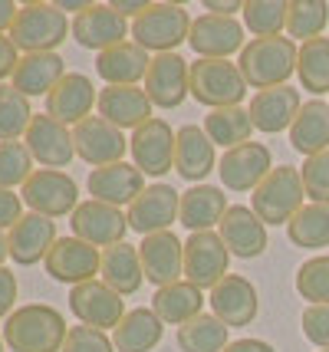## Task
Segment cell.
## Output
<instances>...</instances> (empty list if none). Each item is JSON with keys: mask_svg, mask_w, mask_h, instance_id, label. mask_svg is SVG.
Listing matches in <instances>:
<instances>
[{"mask_svg": "<svg viewBox=\"0 0 329 352\" xmlns=\"http://www.w3.org/2000/svg\"><path fill=\"white\" fill-rule=\"evenodd\" d=\"M66 333L63 313L49 303L16 307L3 320V342L14 352H63Z\"/></svg>", "mask_w": 329, "mask_h": 352, "instance_id": "1", "label": "cell"}, {"mask_svg": "<svg viewBox=\"0 0 329 352\" xmlns=\"http://www.w3.org/2000/svg\"><path fill=\"white\" fill-rule=\"evenodd\" d=\"M299 46L290 36H260L240 50L237 69L251 89H273L286 86V79L297 73Z\"/></svg>", "mask_w": 329, "mask_h": 352, "instance_id": "2", "label": "cell"}, {"mask_svg": "<svg viewBox=\"0 0 329 352\" xmlns=\"http://www.w3.org/2000/svg\"><path fill=\"white\" fill-rule=\"evenodd\" d=\"M191 16L181 3L158 0L148 3V10L132 20V43H139L145 53H174L181 43H188Z\"/></svg>", "mask_w": 329, "mask_h": 352, "instance_id": "3", "label": "cell"}, {"mask_svg": "<svg viewBox=\"0 0 329 352\" xmlns=\"http://www.w3.org/2000/svg\"><path fill=\"white\" fill-rule=\"evenodd\" d=\"M14 46L27 56V53H56V46L66 36H73V23L56 3H23L16 23L7 33Z\"/></svg>", "mask_w": 329, "mask_h": 352, "instance_id": "4", "label": "cell"}, {"mask_svg": "<svg viewBox=\"0 0 329 352\" xmlns=\"http://www.w3.org/2000/svg\"><path fill=\"white\" fill-rule=\"evenodd\" d=\"M303 198H306V188H303L299 168L277 165L257 184V191L251 195V208L264 224L277 228V224H290L297 217V211L303 208Z\"/></svg>", "mask_w": 329, "mask_h": 352, "instance_id": "5", "label": "cell"}, {"mask_svg": "<svg viewBox=\"0 0 329 352\" xmlns=\"http://www.w3.org/2000/svg\"><path fill=\"white\" fill-rule=\"evenodd\" d=\"M191 76V96L207 106L211 112L214 109H234L244 102L247 96V82L240 76L237 63L231 60H194L188 69Z\"/></svg>", "mask_w": 329, "mask_h": 352, "instance_id": "6", "label": "cell"}, {"mask_svg": "<svg viewBox=\"0 0 329 352\" xmlns=\"http://www.w3.org/2000/svg\"><path fill=\"white\" fill-rule=\"evenodd\" d=\"M20 198L30 208L33 214L43 217H73L79 208V184L56 168H36L30 175V182L20 188Z\"/></svg>", "mask_w": 329, "mask_h": 352, "instance_id": "7", "label": "cell"}, {"mask_svg": "<svg viewBox=\"0 0 329 352\" xmlns=\"http://www.w3.org/2000/svg\"><path fill=\"white\" fill-rule=\"evenodd\" d=\"M231 250L224 247L218 230H198L185 241V280L198 290H214L227 276Z\"/></svg>", "mask_w": 329, "mask_h": 352, "instance_id": "8", "label": "cell"}, {"mask_svg": "<svg viewBox=\"0 0 329 352\" xmlns=\"http://www.w3.org/2000/svg\"><path fill=\"white\" fill-rule=\"evenodd\" d=\"M69 309L82 326H93V329H115L122 316H126V300L119 293L106 287L102 280H86L79 287H69Z\"/></svg>", "mask_w": 329, "mask_h": 352, "instance_id": "9", "label": "cell"}, {"mask_svg": "<svg viewBox=\"0 0 329 352\" xmlns=\"http://www.w3.org/2000/svg\"><path fill=\"white\" fill-rule=\"evenodd\" d=\"M174 138H178V132H172V125L158 116L139 125L128 138V152L135 158V168L141 175H152V178L168 175L174 168Z\"/></svg>", "mask_w": 329, "mask_h": 352, "instance_id": "10", "label": "cell"}, {"mask_svg": "<svg viewBox=\"0 0 329 352\" xmlns=\"http://www.w3.org/2000/svg\"><path fill=\"white\" fill-rule=\"evenodd\" d=\"M69 228H73V237L106 250V247H115L126 241L128 214H122V208H112V204H102V201L89 198L73 211Z\"/></svg>", "mask_w": 329, "mask_h": 352, "instance_id": "11", "label": "cell"}, {"mask_svg": "<svg viewBox=\"0 0 329 352\" xmlns=\"http://www.w3.org/2000/svg\"><path fill=\"white\" fill-rule=\"evenodd\" d=\"M181 211V191L172 184H148L139 198L128 204V230H139L141 237H152L161 230H172Z\"/></svg>", "mask_w": 329, "mask_h": 352, "instance_id": "12", "label": "cell"}, {"mask_svg": "<svg viewBox=\"0 0 329 352\" xmlns=\"http://www.w3.org/2000/svg\"><path fill=\"white\" fill-rule=\"evenodd\" d=\"M73 145H76L79 158L86 165H93V168L115 165L128 152V138L122 135V129H115L112 122L99 119V116H89L79 125H73Z\"/></svg>", "mask_w": 329, "mask_h": 352, "instance_id": "13", "label": "cell"}, {"mask_svg": "<svg viewBox=\"0 0 329 352\" xmlns=\"http://www.w3.org/2000/svg\"><path fill=\"white\" fill-rule=\"evenodd\" d=\"M23 145L30 148L33 162H40L43 168L63 171V168H69V162L76 158L73 129L63 122H56V119L47 116V112L33 116L30 129H27V135H23Z\"/></svg>", "mask_w": 329, "mask_h": 352, "instance_id": "14", "label": "cell"}, {"mask_svg": "<svg viewBox=\"0 0 329 352\" xmlns=\"http://www.w3.org/2000/svg\"><path fill=\"white\" fill-rule=\"evenodd\" d=\"M273 171V158L264 142H244L231 152H224V158L218 162L220 184L227 191H257V184L264 182L266 175Z\"/></svg>", "mask_w": 329, "mask_h": 352, "instance_id": "15", "label": "cell"}, {"mask_svg": "<svg viewBox=\"0 0 329 352\" xmlns=\"http://www.w3.org/2000/svg\"><path fill=\"white\" fill-rule=\"evenodd\" d=\"M99 263H102V250L79 237H60L53 250L47 254V274L56 280V283H69V287H79L86 280H95L99 274Z\"/></svg>", "mask_w": 329, "mask_h": 352, "instance_id": "16", "label": "cell"}, {"mask_svg": "<svg viewBox=\"0 0 329 352\" xmlns=\"http://www.w3.org/2000/svg\"><path fill=\"white\" fill-rule=\"evenodd\" d=\"M191 50L198 53V60H227L231 53L244 50V27L234 16H214L201 14L198 20H191L188 33Z\"/></svg>", "mask_w": 329, "mask_h": 352, "instance_id": "17", "label": "cell"}, {"mask_svg": "<svg viewBox=\"0 0 329 352\" xmlns=\"http://www.w3.org/2000/svg\"><path fill=\"white\" fill-rule=\"evenodd\" d=\"M207 303L214 309L227 329H237V326H251L257 320V309H260V300H257V287H253L247 276L240 274H227L214 290L207 293Z\"/></svg>", "mask_w": 329, "mask_h": 352, "instance_id": "18", "label": "cell"}, {"mask_svg": "<svg viewBox=\"0 0 329 352\" xmlns=\"http://www.w3.org/2000/svg\"><path fill=\"white\" fill-rule=\"evenodd\" d=\"M191 63H185L178 53H161L152 56L148 76H145V92L152 99V106L158 109H178L185 102V96H191Z\"/></svg>", "mask_w": 329, "mask_h": 352, "instance_id": "19", "label": "cell"}, {"mask_svg": "<svg viewBox=\"0 0 329 352\" xmlns=\"http://www.w3.org/2000/svg\"><path fill=\"white\" fill-rule=\"evenodd\" d=\"M128 33H132V27L126 23V16H119L109 3H93L89 10L73 16V40L82 50L106 53L112 46L126 43Z\"/></svg>", "mask_w": 329, "mask_h": 352, "instance_id": "20", "label": "cell"}, {"mask_svg": "<svg viewBox=\"0 0 329 352\" xmlns=\"http://www.w3.org/2000/svg\"><path fill=\"white\" fill-rule=\"evenodd\" d=\"M139 257L145 280L155 287H168L185 276V241H178L172 230L145 237L139 244Z\"/></svg>", "mask_w": 329, "mask_h": 352, "instance_id": "21", "label": "cell"}, {"mask_svg": "<svg viewBox=\"0 0 329 352\" xmlns=\"http://www.w3.org/2000/svg\"><path fill=\"white\" fill-rule=\"evenodd\" d=\"M218 234L224 247L231 250V257H240V261H253L266 250V224L247 204H231L227 214L220 217Z\"/></svg>", "mask_w": 329, "mask_h": 352, "instance_id": "22", "label": "cell"}, {"mask_svg": "<svg viewBox=\"0 0 329 352\" xmlns=\"http://www.w3.org/2000/svg\"><path fill=\"white\" fill-rule=\"evenodd\" d=\"M60 237H56V221L43 214H27L7 230V244H10V257L16 267H33V263L47 261V254L53 250Z\"/></svg>", "mask_w": 329, "mask_h": 352, "instance_id": "23", "label": "cell"}, {"mask_svg": "<svg viewBox=\"0 0 329 352\" xmlns=\"http://www.w3.org/2000/svg\"><path fill=\"white\" fill-rule=\"evenodd\" d=\"M152 99H148V92L141 89V86H106V89H99V102H95V116L99 119H106L112 122L115 129H139L145 125L148 119H155L152 116Z\"/></svg>", "mask_w": 329, "mask_h": 352, "instance_id": "24", "label": "cell"}, {"mask_svg": "<svg viewBox=\"0 0 329 352\" xmlns=\"http://www.w3.org/2000/svg\"><path fill=\"white\" fill-rule=\"evenodd\" d=\"M95 102H99V92L93 89V79L86 73H66L60 86L47 96V116L63 125H79L93 116Z\"/></svg>", "mask_w": 329, "mask_h": 352, "instance_id": "25", "label": "cell"}, {"mask_svg": "<svg viewBox=\"0 0 329 352\" xmlns=\"http://www.w3.org/2000/svg\"><path fill=\"white\" fill-rule=\"evenodd\" d=\"M299 109V89L293 86H273V89H260L253 92L251 99V122L257 132H266V135H277L283 129H290V125L297 122Z\"/></svg>", "mask_w": 329, "mask_h": 352, "instance_id": "26", "label": "cell"}, {"mask_svg": "<svg viewBox=\"0 0 329 352\" xmlns=\"http://www.w3.org/2000/svg\"><path fill=\"white\" fill-rule=\"evenodd\" d=\"M174 171L191 184H201L211 171H218L214 142L207 138L204 125H181L174 138Z\"/></svg>", "mask_w": 329, "mask_h": 352, "instance_id": "27", "label": "cell"}, {"mask_svg": "<svg viewBox=\"0 0 329 352\" xmlns=\"http://www.w3.org/2000/svg\"><path fill=\"white\" fill-rule=\"evenodd\" d=\"M86 188H89L93 201H102V204H112V208H126L145 191V175L128 162H115V165L89 171Z\"/></svg>", "mask_w": 329, "mask_h": 352, "instance_id": "28", "label": "cell"}, {"mask_svg": "<svg viewBox=\"0 0 329 352\" xmlns=\"http://www.w3.org/2000/svg\"><path fill=\"white\" fill-rule=\"evenodd\" d=\"M148 66L152 56L132 40L95 56V73L106 79V86H139V79L148 76Z\"/></svg>", "mask_w": 329, "mask_h": 352, "instance_id": "29", "label": "cell"}, {"mask_svg": "<svg viewBox=\"0 0 329 352\" xmlns=\"http://www.w3.org/2000/svg\"><path fill=\"white\" fill-rule=\"evenodd\" d=\"M66 76V60L60 53H27L20 56L14 69V89L23 92L27 99L30 96H43L60 86V79Z\"/></svg>", "mask_w": 329, "mask_h": 352, "instance_id": "30", "label": "cell"}, {"mask_svg": "<svg viewBox=\"0 0 329 352\" xmlns=\"http://www.w3.org/2000/svg\"><path fill=\"white\" fill-rule=\"evenodd\" d=\"M227 195L224 188L214 184H194L188 191H181V211H178V224H185L191 234L198 230H211L220 224V217L227 214Z\"/></svg>", "mask_w": 329, "mask_h": 352, "instance_id": "31", "label": "cell"}, {"mask_svg": "<svg viewBox=\"0 0 329 352\" xmlns=\"http://www.w3.org/2000/svg\"><path fill=\"white\" fill-rule=\"evenodd\" d=\"M99 280L112 287L119 296H132V293L141 290V280H145V270H141V257L139 247L132 244H115L102 250V263H99Z\"/></svg>", "mask_w": 329, "mask_h": 352, "instance_id": "32", "label": "cell"}, {"mask_svg": "<svg viewBox=\"0 0 329 352\" xmlns=\"http://www.w3.org/2000/svg\"><path fill=\"white\" fill-rule=\"evenodd\" d=\"M290 145L299 155H319L329 152V102L310 99L303 102L297 122L290 125Z\"/></svg>", "mask_w": 329, "mask_h": 352, "instance_id": "33", "label": "cell"}, {"mask_svg": "<svg viewBox=\"0 0 329 352\" xmlns=\"http://www.w3.org/2000/svg\"><path fill=\"white\" fill-rule=\"evenodd\" d=\"M204 307V290H198L188 280H178V283H168V287H158L155 296H152V309L161 322L168 326H185L194 316H201Z\"/></svg>", "mask_w": 329, "mask_h": 352, "instance_id": "34", "label": "cell"}, {"mask_svg": "<svg viewBox=\"0 0 329 352\" xmlns=\"http://www.w3.org/2000/svg\"><path fill=\"white\" fill-rule=\"evenodd\" d=\"M165 322L155 316V309H128L122 322L112 329V346L119 352H152L161 342Z\"/></svg>", "mask_w": 329, "mask_h": 352, "instance_id": "35", "label": "cell"}, {"mask_svg": "<svg viewBox=\"0 0 329 352\" xmlns=\"http://www.w3.org/2000/svg\"><path fill=\"white\" fill-rule=\"evenodd\" d=\"M178 349L181 352H224L231 346V329L214 316V313H201L191 322L178 326Z\"/></svg>", "mask_w": 329, "mask_h": 352, "instance_id": "36", "label": "cell"}, {"mask_svg": "<svg viewBox=\"0 0 329 352\" xmlns=\"http://www.w3.org/2000/svg\"><path fill=\"white\" fill-rule=\"evenodd\" d=\"M204 132L207 138L220 145L224 152H231L237 145L251 142V132H253V122H251V112L244 106H234V109H214L204 116Z\"/></svg>", "mask_w": 329, "mask_h": 352, "instance_id": "37", "label": "cell"}, {"mask_svg": "<svg viewBox=\"0 0 329 352\" xmlns=\"http://www.w3.org/2000/svg\"><path fill=\"white\" fill-rule=\"evenodd\" d=\"M286 237L290 244L306 247V250H319L329 247V204H303L297 217L286 224Z\"/></svg>", "mask_w": 329, "mask_h": 352, "instance_id": "38", "label": "cell"}, {"mask_svg": "<svg viewBox=\"0 0 329 352\" xmlns=\"http://www.w3.org/2000/svg\"><path fill=\"white\" fill-rule=\"evenodd\" d=\"M297 76L303 82V89L323 96L329 92V36H316L299 46L297 60Z\"/></svg>", "mask_w": 329, "mask_h": 352, "instance_id": "39", "label": "cell"}, {"mask_svg": "<svg viewBox=\"0 0 329 352\" xmlns=\"http://www.w3.org/2000/svg\"><path fill=\"white\" fill-rule=\"evenodd\" d=\"M30 122V99L23 92H16L14 86L0 82V142H20V135H27Z\"/></svg>", "mask_w": 329, "mask_h": 352, "instance_id": "40", "label": "cell"}, {"mask_svg": "<svg viewBox=\"0 0 329 352\" xmlns=\"http://www.w3.org/2000/svg\"><path fill=\"white\" fill-rule=\"evenodd\" d=\"M329 23V3L326 0H290L286 7V33L297 40H316L323 27Z\"/></svg>", "mask_w": 329, "mask_h": 352, "instance_id": "41", "label": "cell"}, {"mask_svg": "<svg viewBox=\"0 0 329 352\" xmlns=\"http://www.w3.org/2000/svg\"><path fill=\"white\" fill-rule=\"evenodd\" d=\"M286 0H247L244 3V27L253 33V40L260 36H280L286 30Z\"/></svg>", "mask_w": 329, "mask_h": 352, "instance_id": "42", "label": "cell"}, {"mask_svg": "<svg viewBox=\"0 0 329 352\" xmlns=\"http://www.w3.org/2000/svg\"><path fill=\"white\" fill-rule=\"evenodd\" d=\"M297 293L310 307H329V254L310 257L297 270Z\"/></svg>", "mask_w": 329, "mask_h": 352, "instance_id": "43", "label": "cell"}, {"mask_svg": "<svg viewBox=\"0 0 329 352\" xmlns=\"http://www.w3.org/2000/svg\"><path fill=\"white\" fill-rule=\"evenodd\" d=\"M33 175V155L23 142H0V188H23Z\"/></svg>", "mask_w": 329, "mask_h": 352, "instance_id": "44", "label": "cell"}, {"mask_svg": "<svg viewBox=\"0 0 329 352\" xmlns=\"http://www.w3.org/2000/svg\"><path fill=\"white\" fill-rule=\"evenodd\" d=\"M303 188H306V198L313 204H329V152L310 155L299 168Z\"/></svg>", "mask_w": 329, "mask_h": 352, "instance_id": "45", "label": "cell"}, {"mask_svg": "<svg viewBox=\"0 0 329 352\" xmlns=\"http://www.w3.org/2000/svg\"><path fill=\"white\" fill-rule=\"evenodd\" d=\"M112 339L102 333V329H93V326H69L63 342V352H112Z\"/></svg>", "mask_w": 329, "mask_h": 352, "instance_id": "46", "label": "cell"}, {"mask_svg": "<svg viewBox=\"0 0 329 352\" xmlns=\"http://www.w3.org/2000/svg\"><path fill=\"white\" fill-rule=\"evenodd\" d=\"M303 336L319 349H329V307H306L299 316Z\"/></svg>", "mask_w": 329, "mask_h": 352, "instance_id": "47", "label": "cell"}, {"mask_svg": "<svg viewBox=\"0 0 329 352\" xmlns=\"http://www.w3.org/2000/svg\"><path fill=\"white\" fill-rule=\"evenodd\" d=\"M20 217H23V198L0 188V230H10Z\"/></svg>", "mask_w": 329, "mask_h": 352, "instance_id": "48", "label": "cell"}, {"mask_svg": "<svg viewBox=\"0 0 329 352\" xmlns=\"http://www.w3.org/2000/svg\"><path fill=\"white\" fill-rule=\"evenodd\" d=\"M14 300H16V276L14 270L0 267V320H7L14 313Z\"/></svg>", "mask_w": 329, "mask_h": 352, "instance_id": "49", "label": "cell"}, {"mask_svg": "<svg viewBox=\"0 0 329 352\" xmlns=\"http://www.w3.org/2000/svg\"><path fill=\"white\" fill-rule=\"evenodd\" d=\"M16 63H20V50L14 46V40L7 33H0V79L14 76Z\"/></svg>", "mask_w": 329, "mask_h": 352, "instance_id": "50", "label": "cell"}, {"mask_svg": "<svg viewBox=\"0 0 329 352\" xmlns=\"http://www.w3.org/2000/svg\"><path fill=\"white\" fill-rule=\"evenodd\" d=\"M109 7L119 16H132V20H135L139 14L148 10V0H109Z\"/></svg>", "mask_w": 329, "mask_h": 352, "instance_id": "51", "label": "cell"}, {"mask_svg": "<svg viewBox=\"0 0 329 352\" xmlns=\"http://www.w3.org/2000/svg\"><path fill=\"white\" fill-rule=\"evenodd\" d=\"M224 352H277V349L270 342H264V339H234Z\"/></svg>", "mask_w": 329, "mask_h": 352, "instance_id": "52", "label": "cell"}, {"mask_svg": "<svg viewBox=\"0 0 329 352\" xmlns=\"http://www.w3.org/2000/svg\"><path fill=\"white\" fill-rule=\"evenodd\" d=\"M204 10H211L214 16H234V10H244V3H237V0H204Z\"/></svg>", "mask_w": 329, "mask_h": 352, "instance_id": "53", "label": "cell"}, {"mask_svg": "<svg viewBox=\"0 0 329 352\" xmlns=\"http://www.w3.org/2000/svg\"><path fill=\"white\" fill-rule=\"evenodd\" d=\"M16 14H20V7L14 0H0V33H10V27L16 23Z\"/></svg>", "mask_w": 329, "mask_h": 352, "instance_id": "54", "label": "cell"}, {"mask_svg": "<svg viewBox=\"0 0 329 352\" xmlns=\"http://www.w3.org/2000/svg\"><path fill=\"white\" fill-rule=\"evenodd\" d=\"M56 7L63 10V14H82V10H89L93 7V0H56Z\"/></svg>", "mask_w": 329, "mask_h": 352, "instance_id": "55", "label": "cell"}, {"mask_svg": "<svg viewBox=\"0 0 329 352\" xmlns=\"http://www.w3.org/2000/svg\"><path fill=\"white\" fill-rule=\"evenodd\" d=\"M10 257V244H7V234L0 230V267H3V261Z\"/></svg>", "mask_w": 329, "mask_h": 352, "instance_id": "56", "label": "cell"}, {"mask_svg": "<svg viewBox=\"0 0 329 352\" xmlns=\"http://www.w3.org/2000/svg\"><path fill=\"white\" fill-rule=\"evenodd\" d=\"M0 352H3V329H0Z\"/></svg>", "mask_w": 329, "mask_h": 352, "instance_id": "57", "label": "cell"}, {"mask_svg": "<svg viewBox=\"0 0 329 352\" xmlns=\"http://www.w3.org/2000/svg\"><path fill=\"white\" fill-rule=\"evenodd\" d=\"M323 352H329V349H323Z\"/></svg>", "mask_w": 329, "mask_h": 352, "instance_id": "58", "label": "cell"}]
</instances>
